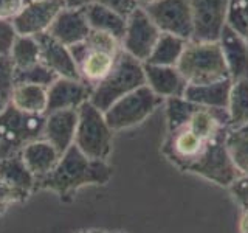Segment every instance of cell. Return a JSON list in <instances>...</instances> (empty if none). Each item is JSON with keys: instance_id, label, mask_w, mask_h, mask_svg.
<instances>
[{"instance_id": "6da1fadb", "label": "cell", "mask_w": 248, "mask_h": 233, "mask_svg": "<svg viewBox=\"0 0 248 233\" xmlns=\"http://www.w3.org/2000/svg\"><path fill=\"white\" fill-rule=\"evenodd\" d=\"M225 140L227 135L205 140L182 124L168 129L163 154L182 171L230 188L242 176L232 165Z\"/></svg>"}, {"instance_id": "7a4b0ae2", "label": "cell", "mask_w": 248, "mask_h": 233, "mask_svg": "<svg viewBox=\"0 0 248 233\" xmlns=\"http://www.w3.org/2000/svg\"><path fill=\"white\" fill-rule=\"evenodd\" d=\"M113 176L112 166L103 160H92L73 145L61 155L56 168L36 181V190H48L61 199L75 194L85 185H106Z\"/></svg>"}, {"instance_id": "3957f363", "label": "cell", "mask_w": 248, "mask_h": 233, "mask_svg": "<svg viewBox=\"0 0 248 233\" xmlns=\"http://www.w3.org/2000/svg\"><path fill=\"white\" fill-rule=\"evenodd\" d=\"M120 51L121 44L115 37L93 30L82 42L70 47L81 81L90 87L98 85L112 72Z\"/></svg>"}, {"instance_id": "277c9868", "label": "cell", "mask_w": 248, "mask_h": 233, "mask_svg": "<svg viewBox=\"0 0 248 233\" xmlns=\"http://www.w3.org/2000/svg\"><path fill=\"white\" fill-rule=\"evenodd\" d=\"M175 67L188 85H206L231 80L219 42L189 41Z\"/></svg>"}, {"instance_id": "5b68a950", "label": "cell", "mask_w": 248, "mask_h": 233, "mask_svg": "<svg viewBox=\"0 0 248 233\" xmlns=\"http://www.w3.org/2000/svg\"><path fill=\"white\" fill-rule=\"evenodd\" d=\"M141 85H146L143 62L121 50L112 72L93 87L90 103L99 111L106 112L115 101L140 89Z\"/></svg>"}, {"instance_id": "8992f818", "label": "cell", "mask_w": 248, "mask_h": 233, "mask_svg": "<svg viewBox=\"0 0 248 233\" xmlns=\"http://www.w3.org/2000/svg\"><path fill=\"white\" fill-rule=\"evenodd\" d=\"M113 131L107 124L104 112L90 101L78 109L75 146L92 160L106 162L112 152Z\"/></svg>"}, {"instance_id": "52a82bcc", "label": "cell", "mask_w": 248, "mask_h": 233, "mask_svg": "<svg viewBox=\"0 0 248 233\" xmlns=\"http://www.w3.org/2000/svg\"><path fill=\"white\" fill-rule=\"evenodd\" d=\"M163 103L165 100L161 97L155 95L147 85H141L140 89L115 101L104 112V116L113 132L129 129L143 123Z\"/></svg>"}, {"instance_id": "ba28073f", "label": "cell", "mask_w": 248, "mask_h": 233, "mask_svg": "<svg viewBox=\"0 0 248 233\" xmlns=\"http://www.w3.org/2000/svg\"><path fill=\"white\" fill-rule=\"evenodd\" d=\"M45 115L19 111L8 103L0 111V142L13 152H19L25 145L44 137Z\"/></svg>"}, {"instance_id": "9c48e42d", "label": "cell", "mask_w": 248, "mask_h": 233, "mask_svg": "<svg viewBox=\"0 0 248 233\" xmlns=\"http://www.w3.org/2000/svg\"><path fill=\"white\" fill-rule=\"evenodd\" d=\"M192 16L191 42H219L227 25L230 0H188Z\"/></svg>"}, {"instance_id": "30bf717a", "label": "cell", "mask_w": 248, "mask_h": 233, "mask_svg": "<svg viewBox=\"0 0 248 233\" xmlns=\"http://www.w3.org/2000/svg\"><path fill=\"white\" fill-rule=\"evenodd\" d=\"M160 34L161 31L151 20L144 8L138 6L127 17L126 33L121 41V50L144 64L147 58L151 56Z\"/></svg>"}, {"instance_id": "8fae6325", "label": "cell", "mask_w": 248, "mask_h": 233, "mask_svg": "<svg viewBox=\"0 0 248 233\" xmlns=\"http://www.w3.org/2000/svg\"><path fill=\"white\" fill-rule=\"evenodd\" d=\"M144 11L161 33L191 41L192 16L188 0H155L154 3L144 6Z\"/></svg>"}, {"instance_id": "7c38bea8", "label": "cell", "mask_w": 248, "mask_h": 233, "mask_svg": "<svg viewBox=\"0 0 248 233\" xmlns=\"http://www.w3.org/2000/svg\"><path fill=\"white\" fill-rule=\"evenodd\" d=\"M62 0H30L11 20L20 36H39L48 33L51 23L64 10Z\"/></svg>"}, {"instance_id": "4fadbf2b", "label": "cell", "mask_w": 248, "mask_h": 233, "mask_svg": "<svg viewBox=\"0 0 248 233\" xmlns=\"http://www.w3.org/2000/svg\"><path fill=\"white\" fill-rule=\"evenodd\" d=\"M93 87L81 80L73 78H58L50 87H46V114L67 109H79L84 103L90 101ZM45 114V115H46Z\"/></svg>"}, {"instance_id": "5bb4252c", "label": "cell", "mask_w": 248, "mask_h": 233, "mask_svg": "<svg viewBox=\"0 0 248 233\" xmlns=\"http://www.w3.org/2000/svg\"><path fill=\"white\" fill-rule=\"evenodd\" d=\"M39 50H41V64L58 78H73V80H81L79 72H78L76 62L70 53V49L65 47L58 39H54L48 33L36 36Z\"/></svg>"}, {"instance_id": "9a60e30c", "label": "cell", "mask_w": 248, "mask_h": 233, "mask_svg": "<svg viewBox=\"0 0 248 233\" xmlns=\"http://www.w3.org/2000/svg\"><path fill=\"white\" fill-rule=\"evenodd\" d=\"M78 126V109L56 111L45 115L44 140L51 143L62 155L70 146L75 145V134Z\"/></svg>"}, {"instance_id": "2e32d148", "label": "cell", "mask_w": 248, "mask_h": 233, "mask_svg": "<svg viewBox=\"0 0 248 233\" xmlns=\"http://www.w3.org/2000/svg\"><path fill=\"white\" fill-rule=\"evenodd\" d=\"M146 85L155 95L163 100L169 98H183L188 83L185 81L182 73L177 67H165V66H151L143 64Z\"/></svg>"}, {"instance_id": "e0dca14e", "label": "cell", "mask_w": 248, "mask_h": 233, "mask_svg": "<svg viewBox=\"0 0 248 233\" xmlns=\"http://www.w3.org/2000/svg\"><path fill=\"white\" fill-rule=\"evenodd\" d=\"M90 31L92 30L89 27L87 17H85V10L64 8L51 23L48 34L70 49V47L82 42Z\"/></svg>"}, {"instance_id": "ac0fdd59", "label": "cell", "mask_w": 248, "mask_h": 233, "mask_svg": "<svg viewBox=\"0 0 248 233\" xmlns=\"http://www.w3.org/2000/svg\"><path fill=\"white\" fill-rule=\"evenodd\" d=\"M219 44L231 80L237 81L248 78V42L245 39L232 28L225 25Z\"/></svg>"}, {"instance_id": "d6986e66", "label": "cell", "mask_w": 248, "mask_h": 233, "mask_svg": "<svg viewBox=\"0 0 248 233\" xmlns=\"http://www.w3.org/2000/svg\"><path fill=\"white\" fill-rule=\"evenodd\" d=\"M20 157L30 173L36 177V181H39L56 168L61 154L51 143L41 138L23 146L20 150Z\"/></svg>"}, {"instance_id": "ffe728a7", "label": "cell", "mask_w": 248, "mask_h": 233, "mask_svg": "<svg viewBox=\"0 0 248 233\" xmlns=\"http://www.w3.org/2000/svg\"><path fill=\"white\" fill-rule=\"evenodd\" d=\"M231 80L219 81L206 85H188L185 90L183 98L189 103H194L208 109H228Z\"/></svg>"}, {"instance_id": "44dd1931", "label": "cell", "mask_w": 248, "mask_h": 233, "mask_svg": "<svg viewBox=\"0 0 248 233\" xmlns=\"http://www.w3.org/2000/svg\"><path fill=\"white\" fill-rule=\"evenodd\" d=\"M85 17H87L90 30L99 31V33H106L108 36L115 37L116 41L121 44L124 33H126L127 17L108 10V8L99 5L98 2L85 8Z\"/></svg>"}, {"instance_id": "7402d4cb", "label": "cell", "mask_w": 248, "mask_h": 233, "mask_svg": "<svg viewBox=\"0 0 248 233\" xmlns=\"http://www.w3.org/2000/svg\"><path fill=\"white\" fill-rule=\"evenodd\" d=\"M0 181H3L27 198L34 191L36 186V177L30 173V169L23 163L20 151L11 154L0 163Z\"/></svg>"}, {"instance_id": "603a6c76", "label": "cell", "mask_w": 248, "mask_h": 233, "mask_svg": "<svg viewBox=\"0 0 248 233\" xmlns=\"http://www.w3.org/2000/svg\"><path fill=\"white\" fill-rule=\"evenodd\" d=\"M46 103V87L34 84H16L10 100V104L17 107L19 111L34 115H45Z\"/></svg>"}, {"instance_id": "cb8c5ba5", "label": "cell", "mask_w": 248, "mask_h": 233, "mask_svg": "<svg viewBox=\"0 0 248 233\" xmlns=\"http://www.w3.org/2000/svg\"><path fill=\"white\" fill-rule=\"evenodd\" d=\"M186 44H188V41H185L182 37L174 36V34H168V33H161L157 44L154 47L152 53H151V56L147 58L144 64L175 67L178 59L182 56L183 50H185Z\"/></svg>"}, {"instance_id": "d4e9b609", "label": "cell", "mask_w": 248, "mask_h": 233, "mask_svg": "<svg viewBox=\"0 0 248 233\" xmlns=\"http://www.w3.org/2000/svg\"><path fill=\"white\" fill-rule=\"evenodd\" d=\"M225 145L240 176H248V121L230 128Z\"/></svg>"}, {"instance_id": "484cf974", "label": "cell", "mask_w": 248, "mask_h": 233, "mask_svg": "<svg viewBox=\"0 0 248 233\" xmlns=\"http://www.w3.org/2000/svg\"><path fill=\"white\" fill-rule=\"evenodd\" d=\"M10 58L13 61V66L16 70L28 68L31 66L41 62V50L36 36H20L14 39V44L11 47Z\"/></svg>"}, {"instance_id": "4316f807", "label": "cell", "mask_w": 248, "mask_h": 233, "mask_svg": "<svg viewBox=\"0 0 248 233\" xmlns=\"http://www.w3.org/2000/svg\"><path fill=\"white\" fill-rule=\"evenodd\" d=\"M228 114L231 128L248 121V78L232 81L230 92Z\"/></svg>"}, {"instance_id": "83f0119b", "label": "cell", "mask_w": 248, "mask_h": 233, "mask_svg": "<svg viewBox=\"0 0 248 233\" xmlns=\"http://www.w3.org/2000/svg\"><path fill=\"white\" fill-rule=\"evenodd\" d=\"M56 80L58 76L50 68H46L44 64H41V62H37V64L28 68H22V70L14 68V85L34 84V85H42V87H50Z\"/></svg>"}, {"instance_id": "f1b7e54d", "label": "cell", "mask_w": 248, "mask_h": 233, "mask_svg": "<svg viewBox=\"0 0 248 233\" xmlns=\"http://www.w3.org/2000/svg\"><path fill=\"white\" fill-rule=\"evenodd\" d=\"M227 25L248 42V0H230Z\"/></svg>"}, {"instance_id": "f546056e", "label": "cell", "mask_w": 248, "mask_h": 233, "mask_svg": "<svg viewBox=\"0 0 248 233\" xmlns=\"http://www.w3.org/2000/svg\"><path fill=\"white\" fill-rule=\"evenodd\" d=\"M14 89V66L8 54H0V104L6 106Z\"/></svg>"}, {"instance_id": "4dcf8cb0", "label": "cell", "mask_w": 248, "mask_h": 233, "mask_svg": "<svg viewBox=\"0 0 248 233\" xmlns=\"http://www.w3.org/2000/svg\"><path fill=\"white\" fill-rule=\"evenodd\" d=\"M16 37H17V33H16L13 27V22L0 19V54H8L10 56Z\"/></svg>"}, {"instance_id": "1f68e13d", "label": "cell", "mask_w": 248, "mask_h": 233, "mask_svg": "<svg viewBox=\"0 0 248 233\" xmlns=\"http://www.w3.org/2000/svg\"><path fill=\"white\" fill-rule=\"evenodd\" d=\"M96 2L99 5L108 8V10L124 16V17H129V16L140 6L137 0H96Z\"/></svg>"}, {"instance_id": "d6a6232c", "label": "cell", "mask_w": 248, "mask_h": 233, "mask_svg": "<svg viewBox=\"0 0 248 233\" xmlns=\"http://www.w3.org/2000/svg\"><path fill=\"white\" fill-rule=\"evenodd\" d=\"M232 198L242 210H248V176L239 177L237 181L230 186Z\"/></svg>"}, {"instance_id": "836d02e7", "label": "cell", "mask_w": 248, "mask_h": 233, "mask_svg": "<svg viewBox=\"0 0 248 233\" xmlns=\"http://www.w3.org/2000/svg\"><path fill=\"white\" fill-rule=\"evenodd\" d=\"M25 3L27 0H0V19L13 20Z\"/></svg>"}, {"instance_id": "e575fe53", "label": "cell", "mask_w": 248, "mask_h": 233, "mask_svg": "<svg viewBox=\"0 0 248 233\" xmlns=\"http://www.w3.org/2000/svg\"><path fill=\"white\" fill-rule=\"evenodd\" d=\"M25 199H27V196H23L22 193L11 188V186L5 183L3 181H0V204L10 205L13 202H20Z\"/></svg>"}, {"instance_id": "d590c367", "label": "cell", "mask_w": 248, "mask_h": 233, "mask_svg": "<svg viewBox=\"0 0 248 233\" xmlns=\"http://www.w3.org/2000/svg\"><path fill=\"white\" fill-rule=\"evenodd\" d=\"M62 2H64V6L70 8V10H85L96 0H62Z\"/></svg>"}, {"instance_id": "8d00e7d4", "label": "cell", "mask_w": 248, "mask_h": 233, "mask_svg": "<svg viewBox=\"0 0 248 233\" xmlns=\"http://www.w3.org/2000/svg\"><path fill=\"white\" fill-rule=\"evenodd\" d=\"M239 233H248V210H242V215H240Z\"/></svg>"}, {"instance_id": "74e56055", "label": "cell", "mask_w": 248, "mask_h": 233, "mask_svg": "<svg viewBox=\"0 0 248 233\" xmlns=\"http://www.w3.org/2000/svg\"><path fill=\"white\" fill-rule=\"evenodd\" d=\"M11 154H14L11 150H10V148H8V146H5L2 142H0V163H2L6 157H10V155Z\"/></svg>"}, {"instance_id": "f35d334b", "label": "cell", "mask_w": 248, "mask_h": 233, "mask_svg": "<svg viewBox=\"0 0 248 233\" xmlns=\"http://www.w3.org/2000/svg\"><path fill=\"white\" fill-rule=\"evenodd\" d=\"M137 2H138V5L140 6H147V5H151V3H154L155 2V0H137Z\"/></svg>"}, {"instance_id": "ab89813d", "label": "cell", "mask_w": 248, "mask_h": 233, "mask_svg": "<svg viewBox=\"0 0 248 233\" xmlns=\"http://www.w3.org/2000/svg\"><path fill=\"white\" fill-rule=\"evenodd\" d=\"M8 208V205H5V204H0V215L2 213H5V210Z\"/></svg>"}, {"instance_id": "60d3db41", "label": "cell", "mask_w": 248, "mask_h": 233, "mask_svg": "<svg viewBox=\"0 0 248 233\" xmlns=\"http://www.w3.org/2000/svg\"><path fill=\"white\" fill-rule=\"evenodd\" d=\"M82 233H106V232H99V230H89V232H82Z\"/></svg>"}, {"instance_id": "b9f144b4", "label": "cell", "mask_w": 248, "mask_h": 233, "mask_svg": "<svg viewBox=\"0 0 248 233\" xmlns=\"http://www.w3.org/2000/svg\"><path fill=\"white\" fill-rule=\"evenodd\" d=\"M5 106H2V104H0V111H2V109H3Z\"/></svg>"}, {"instance_id": "7bdbcfd3", "label": "cell", "mask_w": 248, "mask_h": 233, "mask_svg": "<svg viewBox=\"0 0 248 233\" xmlns=\"http://www.w3.org/2000/svg\"><path fill=\"white\" fill-rule=\"evenodd\" d=\"M27 2H30V0H27Z\"/></svg>"}]
</instances>
